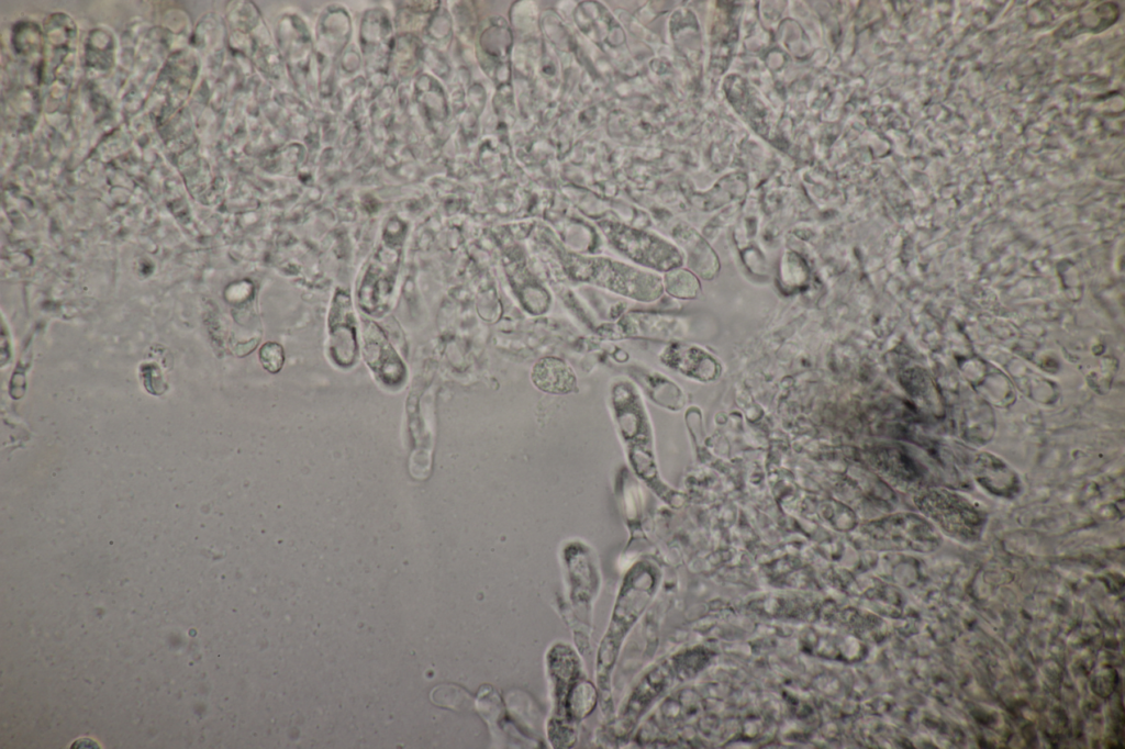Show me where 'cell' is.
<instances>
[{
  "instance_id": "cell-5",
  "label": "cell",
  "mask_w": 1125,
  "mask_h": 749,
  "mask_svg": "<svg viewBox=\"0 0 1125 749\" xmlns=\"http://www.w3.org/2000/svg\"><path fill=\"white\" fill-rule=\"evenodd\" d=\"M364 357L376 377L386 385L402 383L405 368L381 329L374 323L364 327Z\"/></svg>"
},
{
  "instance_id": "cell-3",
  "label": "cell",
  "mask_w": 1125,
  "mask_h": 749,
  "mask_svg": "<svg viewBox=\"0 0 1125 749\" xmlns=\"http://www.w3.org/2000/svg\"><path fill=\"white\" fill-rule=\"evenodd\" d=\"M604 232L617 250L639 265L667 270L679 262L673 247L647 233L609 223Z\"/></svg>"
},
{
  "instance_id": "cell-7",
  "label": "cell",
  "mask_w": 1125,
  "mask_h": 749,
  "mask_svg": "<svg viewBox=\"0 0 1125 749\" xmlns=\"http://www.w3.org/2000/svg\"><path fill=\"white\" fill-rule=\"evenodd\" d=\"M259 358L266 370L272 373L278 372L285 361L283 349L277 343H266L259 350Z\"/></svg>"
},
{
  "instance_id": "cell-1",
  "label": "cell",
  "mask_w": 1125,
  "mask_h": 749,
  "mask_svg": "<svg viewBox=\"0 0 1125 749\" xmlns=\"http://www.w3.org/2000/svg\"><path fill=\"white\" fill-rule=\"evenodd\" d=\"M567 272L576 280L589 282L636 301H651L661 292L659 278L636 267L608 258L571 255Z\"/></svg>"
},
{
  "instance_id": "cell-2",
  "label": "cell",
  "mask_w": 1125,
  "mask_h": 749,
  "mask_svg": "<svg viewBox=\"0 0 1125 749\" xmlns=\"http://www.w3.org/2000/svg\"><path fill=\"white\" fill-rule=\"evenodd\" d=\"M918 508L946 534L961 541H974L984 526V515L968 500L944 489L925 490L916 498Z\"/></svg>"
},
{
  "instance_id": "cell-6",
  "label": "cell",
  "mask_w": 1125,
  "mask_h": 749,
  "mask_svg": "<svg viewBox=\"0 0 1125 749\" xmlns=\"http://www.w3.org/2000/svg\"><path fill=\"white\" fill-rule=\"evenodd\" d=\"M534 384L549 393H568L576 384L571 369L557 358H543L533 368Z\"/></svg>"
},
{
  "instance_id": "cell-4",
  "label": "cell",
  "mask_w": 1125,
  "mask_h": 749,
  "mask_svg": "<svg viewBox=\"0 0 1125 749\" xmlns=\"http://www.w3.org/2000/svg\"><path fill=\"white\" fill-rule=\"evenodd\" d=\"M330 354L341 367L352 366L357 357L356 321L349 295L337 291L328 315Z\"/></svg>"
}]
</instances>
